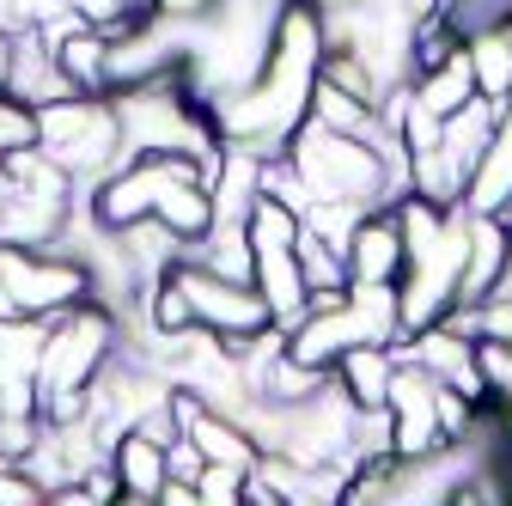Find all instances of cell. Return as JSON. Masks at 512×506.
I'll list each match as a JSON object with an SVG mask.
<instances>
[{"instance_id":"cell-1","label":"cell","mask_w":512,"mask_h":506,"mask_svg":"<svg viewBox=\"0 0 512 506\" xmlns=\"http://www.w3.org/2000/svg\"><path fill=\"white\" fill-rule=\"evenodd\" d=\"M116 330L122 318L104 299L74 305L68 318H55L43 330V354H37V409L49 427L86 421V397L104 378V366L116 360Z\"/></svg>"},{"instance_id":"cell-2","label":"cell","mask_w":512,"mask_h":506,"mask_svg":"<svg viewBox=\"0 0 512 506\" xmlns=\"http://www.w3.org/2000/svg\"><path fill=\"white\" fill-rule=\"evenodd\" d=\"M281 159L299 171L311 208L317 202H330V208H384V202H397L391 189L403 183V171L391 165V153L378 141L336 135V129H324V122H311V116L299 122V135L287 141Z\"/></svg>"},{"instance_id":"cell-3","label":"cell","mask_w":512,"mask_h":506,"mask_svg":"<svg viewBox=\"0 0 512 506\" xmlns=\"http://www.w3.org/2000/svg\"><path fill=\"white\" fill-rule=\"evenodd\" d=\"M116 104V122H122V141L128 153H189L214 165L220 159V129H214V110L208 98L189 86V74H171V80H147V86H122V92H104Z\"/></svg>"},{"instance_id":"cell-4","label":"cell","mask_w":512,"mask_h":506,"mask_svg":"<svg viewBox=\"0 0 512 506\" xmlns=\"http://www.w3.org/2000/svg\"><path fill=\"white\" fill-rule=\"evenodd\" d=\"M37 147L68 171L74 183H104L110 171H122L128 159V141H122V122H116V104L110 98H49L37 104Z\"/></svg>"},{"instance_id":"cell-5","label":"cell","mask_w":512,"mask_h":506,"mask_svg":"<svg viewBox=\"0 0 512 506\" xmlns=\"http://www.w3.org/2000/svg\"><path fill=\"white\" fill-rule=\"evenodd\" d=\"M86 299H98V293L74 250L0 244V324H55Z\"/></svg>"},{"instance_id":"cell-6","label":"cell","mask_w":512,"mask_h":506,"mask_svg":"<svg viewBox=\"0 0 512 506\" xmlns=\"http://www.w3.org/2000/svg\"><path fill=\"white\" fill-rule=\"evenodd\" d=\"M171 275H177V287L189 293V311H196V330H208V336H214V342H220L232 360H244L256 336L281 330V324H275V311H269V299L256 293L250 281L214 275V269L189 263V257H183Z\"/></svg>"},{"instance_id":"cell-7","label":"cell","mask_w":512,"mask_h":506,"mask_svg":"<svg viewBox=\"0 0 512 506\" xmlns=\"http://www.w3.org/2000/svg\"><path fill=\"white\" fill-rule=\"evenodd\" d=\"M208 177L202 159H189V153H141V159H128L122 171H110L92 196H86V214L104 226V232H128V226H141L159 214V202L171 196L177 183H196Z\"/></svg>"},{"instance_id":"cell-8","label":"cell","mask_w":512,"mask_h":506,"mask_svg":"<svg viewBox=\"0 0 512 506\" xmlns=\"http://www.w3.org/2000/svg\"><path fill=\"white\" fill-rule=\"evenodd\" d=\"M403 354V348H397ZM384 421H391V458H433V452H452L439 433V378L421 360H397L391 378V403H384Z\"/></svg>"},{"instance_id":"cell-9","label":"cell","mask_w":512,"mask_h":506,"mask_svg":"<svg viewBox=\"0 0 512 506\" xmlns=\"http://www.w3.org/2000/svg\"><path fill=\"white\" fill-rule=\"evenodd\" d=\"M348 275L354 287H397L403 281V263H409V250H403V226H397V208L384 202V208H366L348 232Z\"/></svg>"},{"instance_id":"cell-10","label":"cell","mask_w":512,"mask_h":506,"mask_svg":"<svg viewBox=\"0 0 512 506\" xmlns=\"http://www.w3.org/2000/svg\"><path fill=\"white\" fill-rule=\"evenodd\" d=\"M506 269H512V220L506 214H470V250H464V275H458V305L494 299L500 281H506Z\"/></svg>"},{"instance_id":"cell-11","label":"cell","mask_w":512,"mask_h":506,"mask_svg":"<svg viewBox=\"0 0 512 506\" xmlns=\"http://www.w3.org/2000/svg\"><path fill=\"white\" fill-rule=\"evenodd\" d=\"M397 348H354L330 366L336 391L360 409V415H384V403H391V378H397Z\"/></svg>"},{"instance_id":"cell-12","label":"cell","mask_w":512,"mask_h":506,"mask_svg":"<svg viewBox=\"0 0 512 506\" xmlns=\"http://www.w3.org/2000/svg\"><path fill=\"white\" fill-rule=\"evenodd\" d=\"M464 208L470 214H506L512 208V116L494 122V135H488L470 183H464Z\"/></svg>"},{"instance_id":"cell-13","label":"cell","mask_w":512,"mask_h":506,"mask_svg":"<svg viewBox=\"0 0 512 506\" xmlns=\"http://www.w3.org/2000/svg\"><path fill=\"white\" fill-rule=\"evenodd\" d=\"M110 470L128 500H159L171 488V446H153L147 433H122L110 446Z\"/></svg>"},{"instance_id":"cell-14","label":"cell","mask_w":512,"mask_h":506,"mask_svg":"<svg viewBox=\"0 0 512 506\" xmlns=\"http://www.w3.org/2000/svg\"><path fill=\"white\" fill-rule=\"evenodd\" d=\"M409 98H415L427 116H439V122L464 116V110L476 104V68H470V55L458 49V55H445L439 68L415 74V80H409Z\"/></svg>"},{"instance_id":"cell-15","label":"cell","mask_w":512,"mask_h":506,"mask_svg":"<svg viewBox=\"0 0 512 506\" xmlns=\"http://www.w3.org/2000/svg\"><path fill=\"white\" fill-rule=\"evenodd\" d=\"M464 55H470V68H476V98L506 116V92H512V37H506V31H476V37L464 43Z\"/></svg>"},{"instance_id":"cell-16","label":"cell","mask_w":512,"mask_h":506,"mask_svg":"<svg viewBox=\"0 0 512 506\" xmlns=\"http://www.w3.org/2000/svg\"><path fill=\"white\" fill-rule=\"evenodd\" d=\"M153 220H165L183 244H196V238H208L214 232V196H208V177H196V183H177L171 196L159 202V214Z\"/></svg>"},{"instance_id":"cell-17","label":"cell","mask_w":512,"mask_h":506,"mask_svg":"<svg viewBox=\"0 0 512 506\" xmlns=\"http://www.w3.org/2000/svg\"><path fill=\"white\" fill-rule=\"evenodd\" d=\"M476 366H482V385H488V403L506 415L512 427V342H476Z\"/></svg>"},{"instance_id":"cell-18","label":"cell","mask_w":512,"mask_h":506,"mask_svg":"<svg viewBox=\"0 0 512 506\" xmlns=\"http://www.w3.org/2000/svg\"><path fill=\"white\" fill-rule=\"evenodd\" d=\"M122 500V482H116V470L110 464H98L86 482H68V488H49L37 506H116Z\"/></svg>"},{"instance_id":"cell-19","label":"cell","mask_w":512,"mask_h":506,"mask_svg":"<svg viewBox=\"0 0 512 506\" xmlns=\"http://www.w3.org/2000/svg\"><path fill=\"white\" fill-rule=\"evenodd\" d=\"M25 147H37V104L0 92V159H7V153H25Z\"/></svg>"},{"instance_id":"cell-20","label":"cell","mask_w":512,"mask_h":506,"mask_svg":"<svg viewBox=\"0 0 512 506\" xmlns=\"http://www.w3.org/2000/svg\"><path fill=\"white\" fill-rule=\"evenodd\" d=\"M68 13L80 25H92V31H110V37H122L128 25H141L135 0H68Z\"/></svg>"},{"instance_id":"cell-21","label":"cell","mask_w":512,"mask_h":506,"mask_svg":"<svg viewBox=\"0 0 512 506\" xmlns=\"http://www.w3.org/2000/svg\"><path fill=\"white\" fill-rule=\"evenodd\" d=\"M244 482H250V470H232V464H208L196 482V500L202 506H244Z\"/></svg>"},{"instance_id":"cell-22","label":"cell","mask_w":512,"mask_h":506,"mask_svg":"<svg viewBox=\"0 0 512 506\" xmlns=\"http://www.w3.org/2000/svg\"><path fill=\"white\" fill-rule=\"evenodd\" d=\"M226 7V0H153V19H171V25H202Z\"/></svg>"},{"instance_id":"cell-23","label":"cell","mask_w":512,"mask_h":506,"mask_svg":"<svg viewBox=\"0 0 512 506\" xmlns=\"http://www.w3.org/2000/svg\"><path fill=\"white\" fill-rule=\"evenodd\" d=\"M202 470H208V458H202L196 446H189V439H177V446H171V482H183V488H189Z\"/></svg>"},{"instance_id":"cell-24","label":"cell","mask_w":512,"mask_h":506,"mask_svg":"<svg viewBox=\"0 0 512 506\" xmlns=\"http://www.w3.org/2000/svg\"><path fill=\"white\" fill-rule=\"evenodd\" d=\"M13 80H19V31L0 25V92H13Z\"/></svg>"},{"instance_id":"cell-25","label":"cell","mask_w":512,"mask_h":506,"mask_svg":"<svg viewBox=\"0 0 512 506\" xmlns=\"http://www.w3.org/2000/svg\"><path fill=\"white\" fill-rule=\"evenodd\" d=\"M153 506H202V500H196V488H183V482H171V488H165V494H159Z\"/></svg>"},{"instance_id":"cell-26","label":"cell","mask_w":512,"mask_h":506,"mask_svg":"<svg viewBox=\"0 0 512 506\" xmlns=\"http://www.w3.org/2000/svg\"><path fill=\"white\" fill-rule=\"evenodd\" d=\"M116 506H153V500H128V494H122V500H116Z\"/></svg>"},{"instance_id":"cell-27","label":"cell","mask_w":512,"mask_h":506,"mask_svg":"<svg viewBox=\"0 0 512 506\" xmlns=\"http://www.w3.org/2000/svg\"><path fill=\"white\" fill-rule=\"evenodd\" d=\"M500 31H506V37H512V13H506V25H500Z\"/></svg>"},{"instance_id":"cell-28","label":"cell","mask_w":512,"mask_h":506,"mask_svg":"<svg viewBox=\"0 0 512 506\" xmlns=\"http://www.w3.org/2000/svg\"><path fill=\"white\" fill-rule=\"evenodd\" d=\"M506 116H512V92H506Z\"/></svg>"},{"instance_id":"cell-29","label":"cell","mask_w":512,"mask_h":506,"mask_svg":"<svg viewBox=\"0 0 512 506\" xmlns=\"http://www.w3.org/2000/svg\"><path fill=\"white\" fill-rule=\"evenodd\" d=\"M506 220H512V208H506Z\"/></svg>"}]
</instances>
